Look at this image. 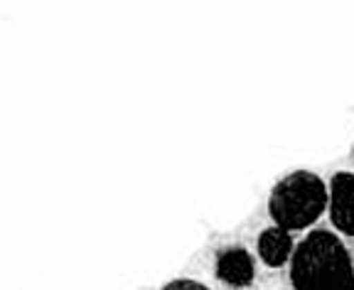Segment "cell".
Returning <instances> with one entry per match:
<instances>
[{
	"label": "cell",
	"mask_w": 354,
	"mask_h": 290,
	"mask_svg": "<svg viewBox=\"0 0 354 290\" xmlns=\"http://www.w3.org/2000/svg\"><path fill=\"white\" fill-rule=\"evenodd\" d=\"M295 290H354V266L347 246L325 229L310 231L290 258Z\"/></svg>",
	"instance_id": "1"
},
{
	"label": "cell",
	"mask_w": 354,
	"mask_h": 290,
	"mask_svg": "<svg viewBox=\"0 0 354 290\" xmlns=\"http://www.w3.org/2000/svg\"><path fill=\"white\" fill-rule=\"evenodd\" d=\"M293 236L290 231L281 229V226H271V229L261 231L259 236V256L266 266L278 268L288 261V258H293Z\"/></svg>",
	"instance_id": "5"
},
{
	"label": "cell",
	"mask_w": 354,
	"mask_h": 290,
	"mask_svg": "<svg viewBox=\"0 0 354 290\" xmlns=\"http://www.w3.org/2000/svg\"><path fill=\"white\" fill-rule=\"evenodd\" d=\"M327 204H330V192L322 177L310 170H295L273 187L268 212L276 226L286 231H300L315 224Z\"/></svg>",
	"instance_id": "2"
},
{
	"label": "cell",
	"mask_w": 354,
	"mask_h": 290,
	"mask_svg": "<svg viewBox=\"0 0 354 290\" xmlns=\"http://www.w3.org/2000/svg\"><path fill=\"white\" fill-rule=\"evenodd\" d=\"M256 276L254 256L241 246H229L216 256V278L232 288H246Z\"/></svg>",
	"instance_id": "4"
},
{
	"label": "cell",
	"mask_w": 354,
	"mask_h": 290,
	"mask_svg": "<svg viewBox=\"0 0 354 290\" xmlns=\"http://www.w3.org/2000/svg\"><path fill=\"white\" fill-rule=\"evenodd\" d=\"M330 219L335 229L354 236V175L337 173L330 182Z\"/></svg>",
	"instance_id": "3"
},
{
	"label": "cell",
	"mask_w": 354,
	"mask_h": 290,
	"mask_svg": "<svg viewBox=\"0 0 354 290\" xmlns=\"http://www.w3.org/2000/svg\"><path fill=\"white\" fill-rule=\"evenodd\" d=\"M162 290H209L205 283H199V280H189V278H177L170 280Z\"/></svg>",
	"instance_id": "6"
}]
</instances>
